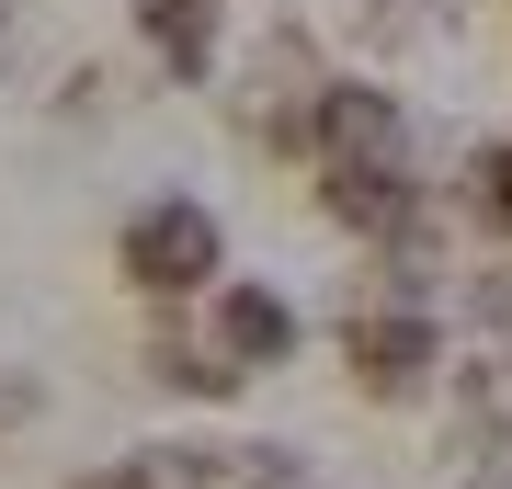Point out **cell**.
<instances>
[{
	"instance_id": "cell-2",
	"label": "cell",
	"mask_w": 512,
	"mask_h": 489,
	"mask_svg": "<svg viewBox=\"0 0 512 489\" xmlns=\"http://www.w3.org/2000/svg\"><path fill=\"white\" fill-rule=\"evenodd\" d=\"M342 353H353V376H365V399H410V387L433 376V319L376 308V319H353V330H342Z\"/></svg>"
},
{
	"instance_id": "cell-5",
	"label": "cell",
	"mask_w": 512,
	"mask_h": 489,
	"mask_svg": "<svg viewBox=\"0 0 512 489\" xmlns=\"http://www.w3.org/2000/svg\"><path fill=\"white\" fill-rule=\"evenodd\" d=\"M137 35L160 46V69H205V57H217V0H137Z\"/></svg>"
},
{
	"instance_id": "cell-7",
	"label": "cell",
	"mask_w": 512,
	"mask_h": 489,
	"mask_svg": "<svg viewBox=\"0 0 512 489\" xmlns=\"http://www.w3.org/2000/svg\"><path fill=\"white\" fill-rule=\"evenodd\" d=\"M80 489H160V467H103V478H80Z\"/></svg>"
},
{
	"instance_id": "cell-4",
	"label": "cell",
	"mask_w": 512,
	"mask_h": 489,
	"mask_svg": "<svg viewBox=\"0 0 512 489\" xmlns=\"http://www.w3.org/2000/svg\"><path fill=\"white\" fill-rule=\"evenodd\" d=\"M183 489H319V478L285 444H205V455H183Z\"/></svg>"
},
{
	"instance_id": "cell-3",
	"label": "cell",
	"mask_w": 512,
	"mask_h": 489,
	"mask_svg": "<svg viewBox=\"0 0 512 489\" xmlns=\"http://www.w3.org/2000/svg\"><path fill=\"white\" fill-rule=\"evenodd\" d=\"M217 353L228 364H285L296 353V308H285L274 285H228L217 296Z\"/></svg>"
},
{
	"instance_id": "cell-1",
	"label": "cell",
	"mask_w": 512,
	"mask_h": 489,
	"mask_svg": "<svg viewBox=\"0 0 512 489\" xmlns=\"http://www.w3.org/2000/svg\"><path fill=\"white\" fill-rule=\"evenodd\" d=\"M217 262H228V239H217V217H205L194 194H160V205H137V228H126V273H137L148 296L217 285Z\"/></svg>"
},
{
	"instance_id": "cell-6",
	"label": "cell",
	"mask_w": 512,
	"mask_h": 489,
	"mask_svg": "<svg viewBox=\"0 0 512 489\" xmlns=\"http://www.w3.org/2000/svg\"><path fill=\"white\" fill-rule=\"evenodd\" d=\"M467 217H478V228H512V137H490V148L467 160Z\"/></svg>"
}]
</instances>
